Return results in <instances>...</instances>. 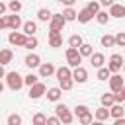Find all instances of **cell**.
I'll use <instances>...</instances> for the list:
<instances>
[{
  "mask_svg": "<svg viewBox=\"0 0 125 125\" xmlns=\"http://www.w3.org/2000/svg\"><path fill=\"white\" fill-rule=\"evenodd\" d=\"M64 23H66V20H64L62 12H61V14H53V18H51V21H49V29H51V31H62Z\"/></svg>",
  "mask_w": 125,
  "mask_h": 125,
  "instance_id": "cell-5",
  "label": "cell"
},
{
  "mask_svg": "<svg viewBox=\"0 0 125 125\" xmlns=\"http://www.w3.org/2000/svg\"><path fill=\"white\" fill-rule=\"evenodd\" d=\"M20 123H21V115H18V113L8 115V125H20Z\"/></svg>",
  "mask_w": 125,
  "mask_h": 125,
  "instance_id": "cell-36",
  "label": "cell"
},
{
  "mask_svg": "<svg viewBox=\"0 0 125 125\" xmlns=\"http://www.w3.org/2000/svg\"><path fill=\"white\" fill-rule=\"evenodd\" d=\"M61 45H62V35H61V31H51V29H49V47L57 49V47H61Z\"/></svg>",
  "mask_w": 125,
  "mask_h": 125,
  "instance_id": "cell-13",
  "label": "cell"
},
{
  "mask_svg": "<svg viewBox=\"0 0 125 125\" xmlns=\"http://www.w3.org/2000/svg\"><path fill=\"white\" fill-rule=\"evenodd\" d=\"M47 123H49V125H59L61 119H59V115H57V117H47Z\"/></svg>",
  "mask_w": 125,
  "mask_h": 125,
  "instance_id": "cell-40",
  "label": "cell"
},
{
  "mask_svg": "<svg viewBox=\"0 0 125 125\" xmlns=\"http://www.w3.org/2000/svg\"><path fill=\"white\" fill-rule=\"evenodd\" d=\"M78 51H80V55H82V57H90V55L94 53V49H92V45H90V43H82V45L78 47Z\"/></svg>",
  "mask_w": 125,
  "mask_h": 125,
  "instance_id": "cell-32",
  "label": "cell"
},
{
  "mask_svg": "<svg viewBox=\"0 0 125 125\" xmlns=\"http://www.w3.org/2000/svg\"><path fill=\"white\" fill-rule=\"evenodd\" d=\"M96 21H98L100 25H105V23L109 21V12H102V10H100V12L96 14Z\"/></svg>",
  "mask_w": 125,
  "mask_h": 125,
  "instance_id": "cell-29",
  "label": "cell"
},
{
  "mask_svg": "<svg viewBox=\"0 0 125 125\" xmlns=\"http://www.w3.org/2000/svg\"><path fill=\"white\" fill-rule=\"evenodd\" d=\"M55 74H57V80L72 78V70H70V66H59V68L55 70Z\"/></svg>",
  "mask_w": 125,
  "mask_h": 125,
  "instance_id": "cell-17",
  "label": "cell"
},
{
  "mask_svg": "<svg viewBox=\"0 0 125 125\" xmlns=\"http://www.w3.org/2000/svg\"><path fill=\"white\" fill-rule=\"evenodd\" d=\"M109 16H111V18H125V6L113 2V4L109 6Z\"/></svg>",
  "mask_w": 125,
  "mask_h": 125,
  "instance_id": "cell-14",
  "label": "cell"
},
{
  "mask_svg": "<svg viewBox=\"0 0 125 125\" xmlns=\"http://www.w3.org/2000/svg\"><path fill=\"white\" fill-rule=\"evenodd\" d=\"M123 86H125L123 76H121V74H117V72H113V74L109 76V90H111V92H119Z\"/></svg>",
  "mask_w": 125,
  "mask_h": 125,
  "instance_id": "cell-7",
  "label": "cell"
},
{
  "mask_svg": "<svg viewBox=\"0 0 125 125\" xmlns=\"http://www.w3.org/2000/svg\"><path fill=\"white\" fill-rule=\"evenodd\" d=\"M123 68H125V62H123Z\"/></svg>",
  "mask_w": 125,
  "mask_h": 125,
  "instance_id": "cell-49",
  "label": "cell"
},
{
  "mask_svg": "<svg viewBox=\"0 0 125 125\" xmlns=\"http://www.w3.org/2000/svg\"><path fill=\"white\" fill-rule=\"evenodd\" d=\"M100 43H102V47H113V45H115V37L109 35V33H105V35H102Z\"/></svg>",
  "mask_w": 125,
  "mask_h": 125,
  "instance_id": "cell-28",
  "label": "cell"
},
{
  "mask_svg": "<svg viewBox=\"0 0 125 125\" xmlns=\"http://www.w3.org/2000/svg\"><path fill=\"white\" fill-rule=\"evenodd\" d=\"M94 117H96V121H105V119H109V117H111V115H109V107H105V105L98 107L96 113H94Z\"/></svg>",
  "mask_w": 125,
  "mask_h": 125,
  "instance_id": "cell-19",
  "label": "cell"
},
{
  "mask_svg": "<svg viewBox=\"0 0 125 125\" xmlns=\"http://www.w3.org/2000/svg\"><path fill=\"white\" fill-rule=\"evenodd\" d=\"M55 113L59 115L61 123H64V125L72 123V119H74V115L70 113V109H68V107H66L64 104H57V107H55Z\"/></svg>",
  "mask_w": 125,
  "mask_h": 125,
  "instance_id": "cell-3",
  "label": "cell"
},
{
  "mask_svg": "<svg viewBox=\"0 0 125 125\" xmlns=\"http://www.w3.org/2000/svg\"><path fill=\"white\" fill-rule=\"evenodd\" d=\"M25 39H27V35H25V33H20L18 29H12V33L8 35V41H10L12 45H18V47H23Z\"/></svg>",
  "mask_w": 125,
  "mask_h": 125,
  "instance_id": "cell-9",
  "label": "cell"
},
{
  "mask_svg": "<svg viewBox=\"0 0 125 125\" xmlns=\"http://www.w3.org/2000/svg\"><path fill=\"white\" fill-rule=\"evenodd\" d=\"M100 6H102V4H100V2H90V4H88V6H86V8H88V10H90V12H92V14H94V18H96V14H98V12H100Z\"/></svg>",
  "mask_w": 125,
  "mask_h": 125,
  "instance_id": "cell-39",
  "label": "cell"
},
{
  "mask_svg": "<svg viewBox=\"0 0 125 125\" xmlns=\"http://www.w3.org/2000/svg\"><path fill=\"white\" fill-rule=\"evenodd\" d=\"M113 2H115V0H100V4H102V6H111Z\"/></svg>",
  "mask_w": 125,
  "mask_h": 125,
  "instance_id": "cell-43",
  "label": "cell"
},
{
  "mask_svg": "<svg viewBox=\"0 0 125 125\" xmlns=\"http://www.w3.org/2000/svg\"><path fill=\"white\" fill-rule=\"evenodd\" d=\"M0 78H6V72H4V64H0Z\"/></svg>",
  "mask_w": 125,
  "mask_h": 125,
  "instance_id": "cell-45",
  "label": "cell"
},
{
  "mask_svg": "<svg viewBox=\"0 0 125 125\" xmlns=\"http://www.w3.org/2000/svg\"><path fill=\"white\" fill-rule=\"evenodd\" d=\"M55 70H57V68H55L53 62H41V64H39V76H41V78H49L51 74H55Z\"/></svg>",
  "mask_w": 125,
  "mask_h": 125,
  "instance_id": "cell-11",
  "label": "cell"
},
{
  "mask_svg": "<svg viewBox=\"0 0 125 125\" xmlns=\"http://www.w3.org/2000/svg\"><path fill=\"white\" fill-rule=\"evenodd\" d=\"M66 61H68V66H70V68L80 66V62H82L80 51H78L76 47H68V49H66Z\"/></svg>",
  "mask_w": 125,
  "mask_h": 125,
  "instance_id": "cell-4",
  "label": "cell"
},
{
  "mask_svg": "<svg viewBox=\"0 0 125 125\" xmlns=\"http://www.w3.org/2000/svg\"><path fill=\"white\" fill-rule=\"evenodd\" d=\"M51 18H53V12L47 10V8H41V10L37 12V20H39V21H51Z\"/></svg>",
  "mask_w": 125,
  "mask_h": 125,
  "instance_id": "cell-23",
  "label": "cell"
},
{
  "mask_svg": "<svg viewBox=\"0 0 125 125\" xmlns=\"http://www.w3.org/2000/svg\"><path fill=\"white\" fill-rule=\"evenodd\" d=\"M82 43H84V41H82V37H80L78 33H74V35L68 37V47H76V49H78Z\"/></svg>",
  "mask_w": 125,
  "mask_h": 125,
  "instance_id": "cell-30",
  "label": "cell"
},
{
  "mask_svg": "<svg viewBox=\"0 0 125 125\" xmlns=\"http://www.w3.org/2000/svg\"><path fill=\"white\" fill-rule=\"evenodd\" d=\"M37 78H41V76H37V74H27V76H23V84H27V86H33L35 82H37Z\"/></svg>",
  "mask_w": 125,
  "mask_h": 125,
  "instance_id": "cell-34",
  "label": "cell"
},
{
  "mask_svg": "<svg viewBox=\"0 0 125 125\" xmlns=\"http://www.w3.org/2000/svg\"><path fill=\"white\" fill-rule=\"evenodd\" d=\"M57 2H62V0H57Z\"/></svg>",
  "mask_w": 125,
  "mask_h": 125,
  "instance_id": "cell-47",
  "label": "cell"
},
{
  "mask_svg": "<svg viewBox=\"0 0 125 125\" xmlns=\"http://www.w3.org/2000/svg\"><path fill=\"white\" fill-rule=\"evenodd\" d=\"M12 59H14L12 49H2V51H0V64H10Z\"/></svg>",
  "mask_w": 125,
  "mask_h": 125,
  "instance_id": "cell-22",
  "label": "cell"
},
{
  "mask_svg": "<svg viewBox=\"0 0 125 125\" xmlns=\"http://www.w3.org/2000/svg\"><path fill=\"white\" fill-rule=\"evenodd\" d=\"M123 107H125V102H123Z\"/></svg>",
  "mask_w": 125,
  "mask_h": 125,
  "instance_id": "cell-48",
  "label": "cell"
},
{
  "mask_svg": "<svg viewBox=\"0 0 125 125\" xmlns=\"http://www.w3.org/2000/svg\"><path fill=\"white\" fill-rule=\"evenodd\" d=\"M6 8H8V6H6L4 2H0V16H4V14H6Z\"/></svg>",
  "mask_w": 125,
  "mask_h": 125,
  "instance_id": "cell-42",
  "label": "cell"
},
{
  "mask_svg": "<svg viewBox=\"0 0 125 125\" xmlns=\"http://www.w3.org/2000/svg\"><path fill=\"white\" fill-rule=\"evenodd\" d=\"M33 123H35V125H43V123H47V115H43V113H35V115H33Z\"/></svg>",
  "mask_w": 125,
  "mask_h": 125,
  "instance_id": "cell-37",
  "label": "cell"
},
{
  "mask_svg": "<svg viewBox=\"0 0 125 125\" xmlns=\"http://www.w3.org/2000/svg\"><path fill=\"white\" fill-rule=\"evenodd\" d=\"M115 45L117 47H125V31H119L115 35Z\"/></svg>",
  "mask_w": 125,
  "mask_h": 125,
  "instance_id": "cell-38",
  "label": "cell"
},
{
  "mask_svg": "<svg viewBox=\"0 0 125 125\" xmlns=\"http://www.w3.org/2000/svg\"><path fill=\"white\" fill-rule=\"evenodd\" d=\"M21 27H23V33H25V35H35V31H37V23H35V21H31V20H29V21H25Z\"/></svg>",
  "mask_w": 125,
  "mask_h": 125,
  "instance_id": "cell-25",
  "label": "cell"
},
{
  "mask_svg": "<svg viewBox=\"0 0 125 125\" xmlns=\"http://www.w3.org/2000/svg\"><path fill=\"white\" fill-rule=\"evenodd\" d=\"M2 92H4V84L0 82V94H2Z\"/></svg>",
  "mask_w": 125,
  "mask_h": 125,
  "instance_id": "cell-46",
  "label": "cell"
},
{
  "mask_svg": "<svg viewBox=\"0 0 125 125\" xmlns=\"http://www.w3.org/2000/svg\"><path fill=\"white\" fill-rule=\"evenodd\" d=\"M8 8H10L14 14H18V12L21 10V2H20V0H10V2H8Z\"/></svg>",
  "mask_w": 125,
  "mask_h": 125,
  "instance_id": "cell-33",
  "label": "cell"
},
{
  "mask_svg": "<svg viewBox=\"0 0 125 125\" xmlns=\"http://www.w3.org/2000/svg\"><path fill=\"white\" fill-rule=\"evenodd\" d=\"M104 62H105V57H104V53H92V55H90V64H92L94 68H100V66H104Z\"/></svg>",
  "mask_w": 125,
  "mask_h": 125,
  "instance_id": "cell-15",
  "label": "cell"
},
{
  "mask_svg": "<svg viewBox=\"0 0 125 125\" xmlns=\"http://www.w3.org/2000/svg\"><path fill=\"white\" fill-rule=\"evenodd\" d=\"M6 23H8L10 29H20V27L23 25V23H21V18H20L18 14H14V12H12L10 16H6Z\"/></svg>",
  "mask_w": 125,
  "mask_h": 125,
  "instance_id": "cell-12",
  "label": "cell"
},
{
  "mask_svg": "<svg viewBox=\"0 0 125 125\" xmlns=\"http://www.w3.org/2000/svg\"><path fill=\"white\" fill-rule=\"evenodd\" d=\"M74 115L78 117V121H80L82 125H90V123L94 121V117H92V113H90V109H88L86 105H76V107H74Z\"/></svg>",
  "mask_w": 125,
  "mask_h": 125,
  "instance_id": "cell-2",
  "label": "cell"
},
{
  "mask_svg": "<svg viewBox=\"0 0 125 125\" xmlns=\"http://www.w3.org/2000/svg\"><path fill=\"white\" fill-rule=\"evenodd\" d=\"M109 76H111V70H109L107 66H100V68H98V74H96L98 80L104 82V80H109Z\"/></svg>",
  "mask_w": 125,
  "mask_h": 125,
  "instance_id": "cell-26",
  "label": "cell"
},
{
  "mask_svg": "<svg viewBox=\"0 0 125 125\" xmlns=\"http://www.w3.org/2000/svg\"><path fill=\"white\" fill-rule=\"evenodd\" d=\"M92 18H94V14H92V12L88 10V8H82V10L78 12V16H76V20H78L80 23H88V21H90Z\"/></svg>",
  "mask_w": 125,
  "mask_h": 125,
  "instance_id": "cell-20",
  "label": "cell"
},
{
  "mask_svg": "<svg viewBox=\"0 0 125 125\" xmlns=\"http://www.w3.org/2000/svg\"><path fill=\"white\" fill-rule=\"evenodd\" d=\"M62 16H64V20H66V21H74V20H76V16H78V12H76L72 6H66V10H62Z\"/></svg>",
  "mask_w": 125,
  "mask_h": 125,
  "instance_id": "cell-24",
  "label": "cell"
},
{
  "mask_svg": "<svg viewBox=\"0 0 125 125\" xmlns=\"http://www.w3.org/2000/svg\"><path fill=\"white\" fill-rule=\"evenodd\" d=\"M72 80L78 82V84H84V82L88 80V70H86L84 66H74V70H72Z\"/></svg>",
  "mask_w": 125,
  "mask_h": 125,
  "instance_id": "cell-10",
  "label": "cell"
},
{
  "mask_svg": "<svg viewBox=\"0 0 125 125\" xmlns=\"http://www.w3.org/2000/svg\"><path fill=\"white\" fill-rule=\"evenodd\" d=\"M74 2H76V0H62V4H64V6H72Z\"/></svg>",
  "mask_w": 125,
  "mask_h": 125,
  "instance_id": "cell-44",
  "label": "cell"
},
{
  "mask_svg": "<svg viewBox=\"0 0 125 125\" xmlns=\"http://www.w3.org/2000/svg\"><path fill=\"white\" fill-rule=\"evenodd\" d=\"M43 94H47V88L43 82H35L33 86H29V98L31 100H39Z\"/></svg>",
  "mask_w": 125,
  "mask_h": 125,
  "instance_id": "cell-8",
  "label": "cell"
},
{
  "mask_svg": "<svg viewBox=\"0 0 125 125\" xmlns=\"http://www.w3.org/2000/svg\"><path fill=\"white\" fill-rule=\"evenodd\" d=\"M123 62H125V61H123V57L115 53V55H111V57H109V62H107V68L111 70V74H113V72H119V70L123 68Z\"/></svg>",
  "mask_w": 125,
  "mask_h": 125,
  "instance_id": "cell-6",
  "label": "cell"
},
{
  "mask_svg": "<svg viewBox=\"0 0 125 125\" xmlns=\"http://www.w3.org/2000/svg\"><path fill=\"white\" fill-rule=\"evenodd\" d=\"M72 84H74V80H72V78L59 80V86H61V90H70V88H72Z\"/></svg>",
  "mask_w": 125,
  "mask_h": 125,
  "instance_id": "cell-35",
  "label": "cell"
},
{
  "mask_svg": "<svg viewBox=\"0 0 125 125\" xmlns=\"http://www.w3.org/2000/svg\"><path fill=\"white\" fill-rule=\"evenodd\" d=\"M6 84H8V88L10 90H20L21 86H23V76L20 74V72H16V70H12V72H8L6 74Z\"/></svg>",
  "mask_w": 125,
  "mask_h": 125,
  "instance_id": "cell-1",
  "label": "cell"
},
{
  "mask_svg": "<svg viewBox=\"0 0 125 125\" xmlns=\"http://www.w3.org/2000/svg\"><path fill=\"white\" fill-rule=\"evenodd\" d=\"M113 104H115V94H113V92H111V94L107 92V94H104V96H102V105L111 107Z\"/></svg>",
  "mask_w": 125,
  "mask_h": 125,
  "instance_id": "cell-27",
  "label": "cell"
},
{
  "mask_svg": "<svg viewBox=\"0 0 125 125\" xmlns=\"http://www.w3.org/2000/svg\"><path fill=\"white\" fill-rule=\"evenodd\" d=\"M123 49H125V47H123Z\"/></svg>",
  "mask_w": 125,
  "mask_h": 125,
  "instance_id": "cell-50",
  "label": "cell"
},
{
  "mask_svg": "<svg viewBox=\"0 0 125 125\" xmlns=\"http://www.w3.org/2000/svg\"><path fill=\"white\" fill-rule=\"evenodd\" d=\"M4 27H8V23H6V18H4V16H0V31H2Z\"/></svg>",
  "mask_w": 125,
  "mask_h": 125,
  "instance_id": "cell-41",
  "label": "cell"
},
{
  "mask_svg": "<svg viewBox=\"0 0 125 125\" xmlns=\"http://www.w3.org/2000/svg\"><path fill=\"white\" fill-rule=\"evenodd\" d=\"M61 96H62L61 86H59V88H49V90H47V100H49V102H59Z\"/></svg>",
  "mask_w": 125,
  "mask_h": 125,
  "instance_id": "cell-21",
  "label": "cell"
},
{
  "mask_svg": "<svg viewBox=\"0 0 125 125\" xmlns=\"http://www.w3.org/2000/svg\"><path fill=\"white\" fill-rule=\"evenodd\" d=\"M37 45H39V41H37V37H35V35H27V39H25V43H23V47L31 51V49H35Z\"/></svg>",
  "mask_w": 125,
  "mask_h": 125,
  "instance_id": "cell-31",
  "label": "cell"
},
{
  "mask_svg": "<svg viewBox=\"0 0 125 125\" xmlns=\"http://www.w3.org/2000/svg\"><path fill=\"white\" fill-rule=\"evenodd\" d=\"M25 66H29V68H39V64H41V59H39V55H35V53H29L27 57H25Z\"/></svg>",
  "mask_w": 125,
  "mask_h": 125,
  "instance_id": "cell-16",
  "label": "cell"
},
{
  "mask_svg": "<svg viewBox=\"0 0 125 125\" xmlns=\"http://www.w3.org/2000/svg\"><path fill=\"white\" fill-rule=\"evenodd\" d=\"M109 115H111L113 119H115V117H123V115H125V107H123V104H117V102H115V104L109 107Z\"/></svg>",
  "mask_w": 125,
  "mask_h": 125,
  "instance_id": "cell-18",
  "label": "cell"
}]
</instances>
